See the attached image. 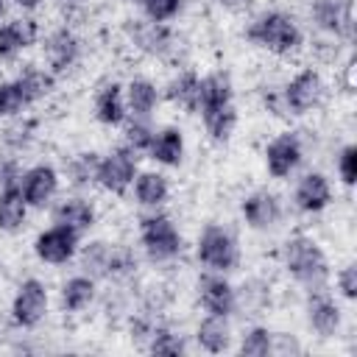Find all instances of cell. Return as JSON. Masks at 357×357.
Here are the masks:
<instances>
[{"label":"cell","mask_w":357,"mask_h":357,"mask_svg":"<svg viewBox=\"0 0 357 357\" xmlns=\"http://www.w3.org/2000/svg\"><path fill=\"white\" fill-rule=\"evenodd\" d=\"M198 81H201V75L195 70H190V67L176 70L167 78V84L162 86V100L178 106L184 114H195L198 112Z\"/></svg>","instance_id":"obj_24"},{"label":"cell","mask_w":357,"mask_h":357,"mask_svg":"<svg viewBox=\"0 0 357 357\" xmlns=\"http://www.w3.org/2000/svg\"><path fill=\"white\" fill-rule=\"evenodd\" d=\"M139 156L134 151H128L126 145H117L112 148L109 153H100V165H98V181L95 187H100L103 192L114 195V198H123L131 184H134V176L139 170Z\"/></svg>","instance_id":"obj_11"},{"label":"cell","mask_w":357,"mask_h":357,"mask_svg":"<svg viewBox=\"0 0 357 357\" xmlns=\"http://www.w3.org/2000/svg\"><path fill=\"white\" fill-rule=\"evenodd\" d=\"M98 165H100V153L98 151H78L64 162V178L73 190L84 192L89 187H95L98 181Z\"/></svg>","instance_id":"obj_31"},{"label":"cell","mask_w":357,"mask_h":357,"mask_svg":"<svg viewBox=\"0 0 357 357\" xmlns=\"http://www.w3.org/2000/svg\"><path fill=\"white\" fill-rule=\"evenodd\" d=\"M184 153H187L184 131L178 126H162V128H156L153 142L145 156L159 167H181Z\"/></svg>","instance_id":"obj_22"},{"label":"cell","mask_w":357,"mask_h":357,"mask_svg":"<svg viewBox=\"0 0 357 357\" xmlns=\"http://www.w3.org/2000/svg\"><path fill=\"white\" fill-rule=\"evenodd\" d=\"M131 195L142 209H162L170 198V181L162 170H137Z\"/></svg>","instance_id":"obj_26"},{"label":"cell","mask_w":357,"mask_h":357,"mask_svg":"<svg viewBox=\"0 0 357 357\" xmlns=\"http://www.w3.org/2000/svg\"><path fill=\"white\" fill-rule=\"evenodd\" d=\"M126 89V106L131 117H153L159 103H162V89L145 78V75H134L131 81L123 84Z\"/></svg>","instance_id":"obj_27"},{"label":"cell","mask_w":357,"mask_h":357,"mask_svg":"<svg viewBox=\"0 0 357 357\" xmlns=\"http://www.w3.org/2000/svg\"><path fill=\"white\" fill-rule=\"evenodd\" d=\"M195 259L204 271L231 273L240 268L237 234L223 223H206L195 237Z\"/></svg>","instance_id":"obj_5"},{"label":"cell","mask_w":357,"mask_h":357,"mask_svg":"<svg viewBox=\"0 0 357 357\" xmlns=\"http://www.w3.org/2000/svg\"><path fill=\"white\" fill-rule=\"evenodd\" d=\"M45 3H47V0H8V6H14V8L22 11V14H36Z\"/></svg>","instance_id":"obj_49"},{"label":"cell","mask_w":357,"mask_h":357,"mask_svg":"<svg viewBox=\"0 0 357 357\" xmlns=\"http://www.w3.org/2000/svg\"><path fill=\"white\" fill-rule=\"evenodd\" d=\"M335 84H340L343 92H354V59L346 56L340 67H335Z\"/></svg>","instance_id":"obj_47"},{"label":"cell","mask_w":357,"mask_h":357,"mask_svg":"<svg viewBox=\"0 0 357 357\" xmlns=\"http://www.w3.org/2000/svg\"><path fill=\"white\" fill-rule=\"evenodd\" d=\"M240 218L251 231H273L284 218V204L273 190L259 187L240 201Z\"/></svg>","instance_id":"obj_13"},{"label":"cell","mask_w":357,"mask_h":357,"mask_svg":"<svg viewBox=\"0 0 357 357\" xmlns=\"http://www.w3.org/2000/svg\"><path fill=\"white\" fill-rule=\"evenodd\" d=\"M50 223H61L75 229L78 234H86L95 223H98V206L92 198L75 192V195H61L56 198L50 206Z\"/></svg>","instance_id":"obj_19"},{"label":"cell","mask_w":357,"mask_h":357,"mask_svg":"<svg viewBox=\"0 0 357 357\" xmlns=\"http://www.w3.org/2000/svg\"><path fill=\"white\" fill-rule=\"evenodd\" d=\"M279 259L284 273L301 284L304 290L312 287H326L329 279V259L326 251L321 248V243L310 234H290L282 248H279Z\"/></svg>","instance_id":"obj_2"},{"label":"cell","mask_w":357,"mask_h":357,"mask_svg":"<svg viewBox=\"0 0 357 357\" xmlns=\"http://www.w3.org/2000/svg\"><path fill=\"white\" fill-rule=\"evenodd\" d=\"M36 126H39L36 117H28V114L11 117V120H6V128H3L0 139H3V145H6L11 153H20V151H25V148L33 142Z\"/></svg>","instance_id":"obj_33"},{"label":"cell","mask_w":357,"mask_h":357,"mask_svg":"<svg viewBox=\"0 0 357 357\" xmlns=\"http://www.w3.org/2000/svg\"><path fill=\"white\" fill-rule=\"evenodd\" d=\"M131 3H139V0H131Z\"/></svg>","instance_id":"obj_50"},{"label":"cell","mask_w":357,"mask_h":357,"mask_svg":"<svg viewBox=\"0 0 357 357\" xmlns=\"http://www.w3.org/2000/svg\"><path fill=\"white\" fill-rule=\"evenodd\" d=\"M33 257L42 262V265H50V268H61V265H70L75 257H78V248H81V234L70 226H61V223H50L45 226L33 243Z\"/></svg>","instance_id":"obj_10"},{"label":"cell","mask_w":357,"mask_h":357,"mask_svg":"<svg viewBox=\"0 0 357 357\" xmlns=\"http://www.w3.org/2000/svg\"><path fill=\"white\" fill-rule=\"evenodd\" d=\"M335 173L346 190L357 184V145L354 142L340 145V151L335 153Z\"/></svg>","instance_id":"obj_42"},{"label":"cell","mask_w":357,"mask_h":357,"mask_svg":"<svg viewBox=\"0 0 357 357\" xmlns=\"http://www.w3.org/2000/svg\"><path fill=\"white\" fill-rule=\"evenodd\" d=\"M271 326L265 324H251L237 343V354L243 357H268L271 354Z\"/></svg>","instance_id":"obj_39"},{"label":"cell","mask_w":357,"mask_h":357,"mask_svg":"<svg viewBox=\"0 0 357 357\" xmlns=\"http://www.w3.org/2000/svg\"><path fill=\"white\" fill-rule=\"evenodd\" d=\"M262 109H265L271 117H276V120H287V117H290L279 86H268V89H262Z\"/></svg>","instance_id":"obj_46"},{"label":"cell","mask_w":357,"mask_h":357,"mask_svg":"<svg viewBox=\"0 0 357 357\" xmlns=\"http://www.w3.org/2000/svg\"><path fill=\"white\" fill-rule=\"evenodd\" d=\"M0 162H3V159H0Z\"/></svg>","instance_id":"obj_51"},{"label":"cell","mask_w":357,"mask_h":357,"mask_svg":"<svg viewBox=\"0 0 357 357\" xmlns=\"http://www.w3.org/2000/svg\"><path fill=\"white\" fill-rule=\"evenodd\" d=\"M123 36L139 56L153 59V61H170L178 56V47H181V39L170 22H153L145 17L126 20Z\"/></svg>","instance_id":"obj_4"},{"label":"cell","mask_w":357,"mask_h":357,"mask_svg":"<svg viewBox=\"0 0 357 357\" xmlns=\"http://www.w3.org/2000/svg\"><path fill=\"white\" fill-rule=\"evenodd\" d=\"M42 42V22L33 14H20L0 22V61H14L20 53Z\"/></svg>","instance_id":"obj_17"},{"label":"cell","mask_w":357,"mask_h":357,"mask_svg":"<svg viewBox=\"0 0 357 357\" xmlns=\"http://www.w3.org/2000/svg\"><path fill=\"white\" fill-rule=\"evenodd\" d=\"M310 25L321 36H335L343 45L354 42V0H312Z\"/></svg>","instance_id":"obj_12"},{"label":"cell","mask_w":357,"mask_h":357,"mask_svg":"<svg viewBox=\"0 0 357 357\" xmlns=\"http://www.w3.org/2000/svg\"><path fill=\"white\" fill-rule=\"evenodd\" d=\"M234 103V81L229 70H212L206 75H201L198 81V112H209V109H220Z\"/></svg>","instance_id":"obj_25"},{"label":"cell","mask_w":357,"mask_h":357,"mask_svg":"<svg viewBox=\"0 0 357 357\" xmlns=\"http://www.w3.org/2000/svg\"><path fill=\"white\" fill-rule=\"evenodd\" d=\"M243 36L248 45L276 56V59H293L304 50V31L296 22L293 14L282 8H268L251 17L243 28Z\"/></svg>","instance_id":"obj_1"},{"label":"cell","mask_w":357,"mask_h":357,"mask_svg":"<svg viewBox=\"0 0 357 357\" xmlns=\"http://www.w3.org/2000/svg\"><path fill=\"white\" fill-rule=\"evenodd\" d=\"M14 78L20 81V86H22V92H25V98H28L31 106H36L45 98H50L56 92V81H59L45 64H33V61L22 64Z\"/></svg>","instance_id":"obj_29"},{"label":"cell","mask_w":357,"mask_h":357,"mask_svg":"<svg viewBox=\"0 0 357 357\" xmlns=\"http://www.w3.org/2000/svg\"><path fill=\"white\" fill-rule=\"evenodd\" d=\"M304 346L298 343V337L293 332H271V354L287 357V354H301Z\"/></svg>","instance_id":"obj_45"},{"label":"cell","mask_w":357,"mask_h":357,"mask_svg":"<svg viewBox=\"0 0 357 357\" xmlns=\"http://www.w3.org/2000/svg\"><path fill=\"white\" fill-rule=\"evenodd\" d=\"M304 318H307V326L310 332H315L318 337L329 340L340 332L343 326V310L340 304L335 301V296L326 290V287H312L307 290V298H304Z\"/></svg>","instance_id":"obj_14"},{"label":"cell","mask_w":357,"mask_h":357,"mask_svg":"<svg viewBox=\"0 0 357 357\" xmlns=\"http://www.w3.org/2000/svg\"><path fill=\"white\" fill-rule=\"evenodd\" d=\"M215 3H218V8H223L231 17H245L257 6V0H215Z\"/></svg>","instance_id":"obj_48"},{"label":"cell","mask_w":357,"mask_h":357,"mask_svg":"<svg viewBox=\"0 0 357 357\" xmlns=\"http://www.w3.org/2000/svg\"><path fill=\"white\" fill-rule=\"evenodd\" d=\"M145 349H148L151 354L178 357V354L187 351V340H184V335L176 332L173 326L156 321V324H153V332H151V337H148V343H145Z\"/></svg>","instance_id":"obj_35"},{"label":"cell","mask_w":357,"mask_h":357,"mask_svg":"<svg viewBox=\"0 0 357 357\" xmlns=\"http://www.w3.org/2000/svg\"><path fill=\"white\" fill-rule=\"evenodd\" d=\"M195 346L206 354H226L234 346V326L231 315H212L204 312V318L195 324Z\"/></svg>","instance_id":"obj_21"},{"label":"cell","mask_w":357,"mask_h":357,"mask_svg":"<svg viewBox=\"0 0 357 357\" xmlns=\"http://www.w3.org/2000/svg\"><path fill=\"white\" fill-rule=\"evenodd\" d=\"M335 290L343 301H354L357 298V265L354 262H346L337 268L335 273Z\"/></svg>","instance_id":"obj_43"},{"label":"cell","mask_w":357,"mask_h":357,"mask_svg":"<svg viewBox=\"0 0 357 357\" xmlns=\"http://www.w3.org/2000/svg\"><path fill=\"white\" fill-rule=\"evenodd\" d=\"M310 56H312V67H337L343 56V42L318 33V39L310 42Z\"/></svg>","instance_id":"obj_40"},{"label":"cell","mask_w":357,"mask_h":357,"mask_svg":"<svg viewBox=\"0 0 357 357\" xmlns=\"http://www.w3.org/2000/svg\"><path fill=\"white\" fill-rule=\"evenodd\" d=\"M335 192H332V181L326 173L321 170H307L296 178L293 187V206L301 215H321L324 209H329Z\"/></svg>","instance_id":"obj_18"},{"label":"cell","mask_w":357,"mask_h":357,"mask_svg":"<svg viewBox=\"0 0 357 357\" xmlns=\"http://www.w3.org/2000/svg\"><path fill=\"white\" fill-rule=\"evenodd\" d=\"M120 128H123V142L120 145H126L137 156H145L151 142H153V134H156V128L151 126V117H131L128 114V120Z\"/></svg>","instance_id":"obj_34"},{"label":"cell","mask_w":357,"mask_h":357,"mask_svg":"<svg viewBox=\"0 0 357 357\" xmlns=\"http://www.w3.org/2000/svg\"><path fill=\"white\" fill-rule=\"evenodd\" d=\"M109 240H89L78 248L81 273H89L92 279H106V259H109Z\"/></svg>","instance_id":"obj_36"},{"label":"cell","mask_w":357,"mask_h":357,"mask_svg":"<svg viewBox=\"0 0 357 357\" xmlns=\"http://www.w3.org/2000/svg\"><path fill=\"white\" fill-rule=\"evenodd\" d=\"M304 162V139L298 131H279L276 137H271L262 148V165L265 173L276 181L290 178Z\"/></svg>","instance_id":"obj_9"},{"label":"cell","mask_w":357,"mask_h":357,"mask_svg":"<svg viewBox=\"0 0 357 357\" xmlns=\"http://www.w3.org/2000/svg\"><path fill=\"white\" fill-rule=\"evenodd\" d=\"M59 187H61V173L50 162H36L31 167H22L20 190L31 209H47L59 198Z\"/></svg>","instance_id":"obj_15"},{"label":"cell","mask_w":357,"mask_h":357,"mask_svg":"<svg viewBox=\"0 0 357 357\" xmlns=\"http://www.w3.org/2000/svg\"><path fill=\"white\" fill-rule=\"evenodd\" d=\"M95 301H98V279H92L89 273H73L59 287V307H61V312L78 315V312L89 310Z\"/></svg>","instance_id":"obj_23"},{"label":"cell","mask_w":357,"mask_h":357,"mask_svg":"<svg viewBox=\"0 0 357 357\" xmlns=\"http://www.w3.org/2000/svg\"><path fill=\"white\" fill-rule=\"evenodd\" d=\"M137 243L148 262L165 265L184 254V234L162 209H145L137 220Z\"/></svg>","instance_id":"obj_3"},{"label":"cell","mask_w":357,"mask_h":357,"mask_svg":"<svg viewBox=\"0 0 357 357\" xmlns=\"http://www.w3.org/2000/svg\"><path fill=\"white\" fill-rule=\"evenodd\" d=\"M28 201L22 198L20 184H6L0 187V231L3 234H17L28 223Z\"/></svg>","instance_id":"obj_28"},{"label":"cell","mask_w":357,"mask_h":357,"mask_svg":"<svg viewBox=\"0 0 357 357\" xmlns=\"http://www.w3.org/2000/svg\"><path fill=\"white\" fill-rule=\"evenodd\" d=\"M279 89H282L287 114L290 117H304V114H312L315 109L324 106L329 84H326V78H324V73L318 67L307 64V67L296 70Z\"/></svg>","instance_id":"obj_6"},{"label":"cell","mask_w":357,"mask_h":357,"mask_svg":"<svg viewBox=\"0 0 357 357\" xmlns=\"http://www.w3.org/2000/svg\"><path fill=\"white\" fill-rule=\"evenodd\" d=\"M31 109L22 86L17 78H6L0 81V120H11V117H20Z\"/></svg>","instance_id":"obj_38"},{"label":"cell","mask_w":357,"mask_h":357,"mask_svg":"<svg viewBox=\"0 0 357 357\" xmlns=\"http://www.w3.org/2000/svg\"><path fill=\"white\" fill-rule=\"evenodd\" d=\"M47 3H53L56 14L67 25H78L89 14V0H47Z\"/></svg>","instance_id":"obj_44"},{"label":"cell","mask_w":357,"mask_h":357,"mask_svg":"<svg viewBox=\"0 0 357 357\" xmlns=\"http://www.w3.org/2000/svg\"><path fill=\"white\" fill-rule=\"evenodd\" d=\"M137 254L126 243H112L109 245V259H106V279H128L137 273Z\"/></svg>","instance_id":"obj_37"},{"label":"cell","mask_w":357,"mask_h":357,"mask_svg":"<svg viewBox=\"0 0 357 357\" xmlns=\"http://www.w3.org/2000/svg\"><path fill=\"white\" fill-rule=\"evenodd\" d=\"M201 126H204V134L212 145H226L237 128V106L229 103V106H220V109H209V112H201Z\"/></svg>","instance_id":"obj_32"},{"label":"cell","mask_w":357,"mask_h":357,"mask_svg":"<svg viewBox=\"0 0 357 357\" xmlns=\"http://www.w3.org/2000/svg\"><path fill=\"white\" fill-rule=\"evenodd\" d=\"M42 59H45V67L59 78V75H67L84 56V42L78 36V31L67 22L50 28L47 33H42Z\"/></svg>","instance_id":"obj_8"},{"label":"cell","mask_w":357,"mask_h":357,"mask_svg":"<svg viewBox=\"0 0 357 357\" xmlns=\"http://www.w3.org/2000/svg\"><path fill=\"white\" fill-rule=\"evenodd\" d=\"M234 298L240 315H262L271 307V282L262 276H248L243 284H234Z\"/></svg>","instance_id":"obj_30"},{"label":"cell","mask_w":357,"mask_h":357,"mask_svg":"<svg viewBox=\"0 0 357 357\" xmlns=\"http://www.w3.org/2000/svg\"><path fill=\"white\" fill-rule=\"evenodd\" d=\"M195 298L204 312L212 315H237V298H234V284L229 273H215L204 271L195 282Z\"/></svg>","instance_id":"obj_16"},{"label":"cell","mask_w":357,"mask_h":357,"mask_svg":"<svg viewBox=\"0 0 357 357\" xmlns=\"http://www.w3.org/2000/svg\"><path fill=\"white\" fill-rule=\"evenodd\" d=\"M92 114L106 128H120L128 120L126 89L120 81H103L92 95Z\"/></svg>","instance_id":"obj_20"},{"label":"cell","mask_w":357,"mask_h":357,"mask_svg":"<svg viewBox=\"0 0 357 357\" xmlns=\"http://www.w3.org/2000/svg\"><path fill=\"white\" fill-rule=\"evenodd\" d=\"M50 310V293L47 284L36 276H28L17 284L11 304H8V318L17 329H36Z\"/></svg>","instance_id":"obj_7"},{"label":"cell","mask_w":357,"mask_h":357,"mask_svg":"<svg viewBox=\"0 0 357 357\" xmlns=\"http://www.w3.org/2000/svg\"><path fill=\"white\" fill-rule=\"evenodd\" d=\"M145 20L153 22H173L184 11V0H139L137 3Z\"/></svg>","instance_id":"obj_41"}]
</instances>
